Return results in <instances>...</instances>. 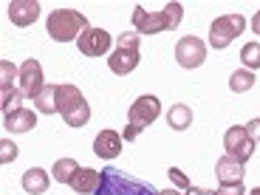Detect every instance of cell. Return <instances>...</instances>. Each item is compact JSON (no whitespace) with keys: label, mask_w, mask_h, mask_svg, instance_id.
I'll use <instances>...</instances> for the list:
<instances>
[{"label":"cell","mask_w":260,"mask_h":195,"mask_svg":"<svg viewBox=\"0 0 260 195\" xmlns=\"http://www.w3.org/2000/svg\"><path fill=\"white\" fill-rule=\"evenodd\" d=\"M181 17H184V6L176 0L167 3L161 12H144V6H136L133 9V31H139L142 37L173 31V28L181 26Z\"/></svg>","instance_id":"6da1fadb"},{"label":"cell","mask_w":260,"mask_h":195,"mask_svg":"<svg viewBox=\"0 0 260 195\" xmlns=\"http://www.w3.org/2000/svg\"><path fill=\"white\" fill-rule=\"evenodd\" d=\"M57 108L68 127H85L91 119V105L77 85H57Z\"/></svg>","instance_id":"7a4b0ae2"},{"label":"cell","mask_w":260,"mask_h":195,"mask_svg":"<svg viewBox=\"0 0 260 195\" xmlns=\"http://www.w3.org/2000/svg\"><path fill=\"white\" fill-rule=\"evenodd\" d=\"M88 26V17L74 9H54L46 20V31L51 40L57 43H71V40H79V34L85 31Z\"/></svg>","instance_id":"3957f363"},{"label":"cell","mask_w":260,"mask_h":195,"mask_svg":"<svg viewBox=\"0 0 260 195\" xmlns=\"http://www.w3.org/2000/svg\"><path fill=\"white\" fill-rule=\"evenodd\" d=\"M96 195H158V189L150 181H139V178L124 176L116 167H105Z\"/></svg>","instance_id":"277c9868"},{"label":"cell","mask_w":260,"mask_h":195,"mask_svg":"<svg viewBox=\"0 0 260 195\" xmlns=\"http://www.w3.org/2000/svg\"><path fill=\"white\" fill-rule=\"evenodd\" d=\"M243 28H246L243 14H221V17H215L212 26H209V48L221 51V48L232 46V40L241 37Z\"/></svg>","instance_id":"5b68a950"},{"label":"cell","mask_w":260,"mask_h":195,"mask_svg":"<svg viewBox=\"0 0 260 195\" xmlns=\"http://www.w3.org/2000/svg\"><path fill=\"white\" fill-rule=\"evenodd\" d=\"M254 147H257V142L246 133L243 124H235V127H229L223 133V150H226V156L235 158V161L246 164L254 156Z\"/></svg>","instance_id":"8992f818"},{"label":"cell","mask_w":260,"mask_h":195,"mask_svg":"<svg viewBox=\"0 0 260 195\" xmlns=\"http://www.w3.org/2000/svg\"><path fill=\"white\" fill-rule=\"evenodd\" d=\"M158 116H161V102H158V96H153V93L139 96L136 102L127 108V124L136 127L139 133H142L144 127H150Z\"/></svg>","instance_id":"52a82bcc"},{"label":"cell","mask_w":260,"mask_h":195,"mask_svg":"<svg viewBox=\"0 0 260 195\" xmlns=\"http://www.w3.org/2000/svg\"><path fill=\"white\" fill-rule=\"evenodd\" d=\"M111 43L113 37L105 28H85L82 34H79L77 46H79V54H85V57H102V54L111 51Z\"/></svg>","instance_id":"ba28073f"},{"label":"cell","mask_w":260,"mask_h":195,"mask_svg":"<svg viewBox=\"0 0 260 195\" xmlns=\"http://www.w3.org/2000/svg\"><path fill=\"white\" fill-rule=\"evenodd\" d=\"M176 59L181 68H187V71H192V68H198V65L207 59V46H204L198 37H181L176 46Z\"/></svg>","instance_id":"9c48e42d"},{"label":"cell","mask_w":260,"mask_h":195,"mask_svg":"<svg viewBox=\"0 0 260 195\" xmlns=\"http://www.w3.org/2000/svg\"><path fill=\"white\" fill-rule=\"evenodd\" d=\"M20 91H23V96H28L34 102V99L43 93V65H40V59H26V62L20 65Z\"/></svg>","instance_id":"30bf717a"},{"label":"cell","mask_w":260,"mask_h":195,"mask_svg":"<svg viewBox=\"0 0 260 195\" xmlns=\"http://www.w3.org/2000/svg\"><path fill=\"white\" fill-rule=\"evenodd\" d=\"M9 20H12L17 28H26V26H34L40 17V3L37 0H12L9 3Z\"/></svg>","instance_id":"8fae6325"},{"label":"cell","mask_w":260,"mask_h":195,"mask_svg":"<svg viewBox=\"0 0 260 195\" xmlns=\"http://www.w3.org/2000/svg\"><path fill=\"white\" fill-rule=\"evenodd\" d=\"M139 62H142V57H139L136 48H113L111 57H108V68L113 74H119V77L133 74L139 68Z\"/></svg>","instance_id":"7c38bea8"},{"label":"cell","mask_w":260,"mask_h":195,"mask_svg":"<svg viewBox=\"0 0 260 195\" xmlns=\"http://www.w3.org/2000/svg\"><path fill=\"white\" fill-rule=\"evenodd\" d=\"M122 133L119 130H102L96 139H93V153H96L99 158H116L119 153H122Z\"/></svg>","instance_id":"4fadbf2b"},{"label":"cell","mask_w":260,"mask_h":195,"mask_svg":"<svg viewBox=\"0 0 260 195\" xmlns=\"http://www.w3.org/2000/svg\"><path fill=\"white\" fill-rule=\"evenodd\" d=\"M99 184H102V173H96V170H91V167H79L77 173H74L68 187L79 195H96Z\"/></svg>","instance_id":"5bb4252c"},{"label":"cell","mask_w":260,"mask_h":195,"mask_svg":"<svg viewBox=\"0 0 260 195\" xmlns=\"http://www.w3.org/2000/svg\"><path fill=\"white\" fill-rule=\"evenodd\" d=\"M3 127H6L9 133H28L31 127H37V113L28 111V108L3 113Z\"/></svg>","instance_id":"9a60e30c"},{"label":"cell","mask_w":260,"mask_h":195,"mask_svg":"<svg viewBox=\"0 0 260 195\" xmlns=\"http://www.w3.org/2000/svg\"><path fill=\"white\" fill-rule=\"evenodd\" d=\"M215 176H218L221 184H238V181H243V164L229 158V156H223L215 164Z\"/></svg>","instance_id":"2e32d148"},{"label":"cell","mask_w":260,"mask_h":195,"mask_svg":"<svg viewBox=\"0 0 260 195\" xmlns=\"http://www.w3.org/2000/svg\"><path fill=\"white\" fill-rule=\"evenodd\" d=\"M23 189H26L28 195H43L48 189V184H51V176H48L46 170H40V167H31L23 173Z\"/></svg>","instance_id":"e0dca14e"},{"label":"cell","mask_w":260,"mask_h":195,"mask_svg":"<svg viewBox=\"0 0 260 195\" xmlns=\"http://www.w3.org/2000/svg\"><path fill=\"white\" fill-rule=\"evenodd\" d=\"M167 124L173 130H187L189 124H192V108H189V105H184V102L173 105V108H170V113H167Z\"/></svg>","instance_id":"ac0fdd59"},{"label":"cell","mask_w":260,"mask_h":195,"mask_svg":"<svg viewBox=\"0 0 260 195\" xmlns=\"http://www.w3.org/2000/svg\"><path fill=\"white\" fill-rule=\"evenodd\" d=\"M34 111H40V113H59V108H57V85H46L43 88V93H40L37 99H34Z\"/></svg>","instance_id":"d6986e66"},{"label":"cell","mask_w":260,"mask_h":195,"mask_svg":"<svg viewBox=\"0 0 260 195\" xmlns=\"http://www.w3.org/2000/svg\"><path fill=\"white\" fill-rule=\"evenodd\" d=\"M77 170H79V164L74 161V158H57V161H54L51 176L57 178V184H71V178H74Z\"/></svg>","instance_id":"ffe728a7"},{"label":"cell","mask_w":260,"mask_h":195,"mask_svg":"<svg viewBox=\"0 0 260 195\" xmlns=\"http://www.w3.org/2000/svg\"><path fill=\"white\" fill-rule=\"evenodd\" d=\"M229 88H232L235 93H246L254 88V74L246 71V68H241V71H235L232 77H229Z\"/></svg>","instance_id":"44dd1931"},{"label":"cell","mask_w":260,"mask_h":195,"mask_svg":"<svg viewBox=\"0 0 260 195\" xmlns=\"http://www.w3.org/2000/svg\"><path fill=\"white\" fill-rule=\"evenodd\" d=\"M241 59L243 65H246V71H257L260 68V43H246V46L241 48Z\"/></svg>","instance_id":"7402d4cb"},{"label":"cell","mask_w":260,"mask_h":195,"mask_svg":"<svg viewBox=\"0 0 260 195\" xmlns=\"http://www.w3.org/2000/svg\"><path fill=\"white\" fill-rule=\"evenodd\" d=\"M20 102H23V91H14V88H9V91H0V108H3V113H12V111H20Z\"/></svg>","instance_id":"603a6c76"},{"label":"cell","mask_w":260,"mask_h":195,"mask_svg":"<svg viewBox=\"0 0 260 195\" xmlns=\"http://www.w3.org/2000/svg\"><path fill=\"white\" fill-rule=\"evenodd\" d=\"M14 79H20V68H14L9 59L0 62V91H9L14 85Z\"/></svg>","instance_id":"cb8c5ba5"},{"label":"cell","mask_w":260,"mask_h":195,"mask_svg":"<svg viewBox=\"0 0 260 195\" xmlns=\"http://www.w3.org/2000/svg\"><path fill=\"white\" fill-rule=\"evenodd\" d=\"M139 43H142V34L139 31H122L116 37V48H136L139 51Z\"/></svg>","instance_id":"d4e9b609"},{"label":"cell","mask_w":260,"mask_h":195,"mask_svg":"<svg viewBox=\"0 0 260 195\" xmlns=\"http://www.w3.org/2000/svg\"><path fill=\"white\" fill-rule=\"evenodd\" d=\"M14 158H17V144H14L12 139H3V142H0V161L12 164Z\"/></svg>","instance_id":"484cf974"},{"label":"cell","mask_w":260,"mask_h":195,"mask_svg":"<svg viewBox=\"0 0 260 195\" xmlns=\"http://www.w3.org/2000/svg\"><path fill=\"white\" fill-rule=\"evenodd\" d=\"M167 176H170V181L176 184V189H184V192H187V189L192 187V184H189V178L184 176L178 167H170V170H167Z\"/></svg>","instance_id":"4316f807"},{"label":"cell","mask_w":260,"mask_h":195,"mask_svg":"<svg viewBox=\"0 0 260 195\" xmlns=\"http://www.w3.org/2000/svg\"><path fill=\"white\" fill-rule=\"evenodd\" d=\"M215 192L218 195H246V189H243V181H238V184H221Z\"/></svg>","instance_id":"83f0119b"},{"label":"cell","mask_w":260,"mask_h":195,"mask_svg":"<svg viewBox=\"0 0 260 195\" xmlns=\"http://www.w3.org/2000/svg\"><path fill=\"white\" fill-rule=\"evenodd\" d=\"M243 127H246V133L254 139V142H260V116H257V119H252L249 124H243Z\"/></svg>","instance_id":"f1b7e54d"},{"label":"cell","mask_w":260,"mask_h":195,"mask_svg":"<svg viewBox=\"0 0 260 195\" xmlns=\"http://www.w3.org/2000/svg\"><path fill=\"white\" fill-rule=\"evenodd\" d=\"M187 195H218L215 189H201V187H189Z\"/></svg>","instance_id":"f546056e"},{"label":"cell","mask_w":260,"mask_h":195,"mask_svg":"<svg viewBox=\"0 0 260 195\" xmlns=\"http://www.w3.org/2000/svg\"><path fill=\"white\" fill-rule=\"evenodd\" d=\"M252 31H254V34H257V37H260V12H257V14H254V17H252Z\"/></svg>","instance_id":"4dcf8cb0"},{"label":"cell","mask_w":260,"mask_h":195,"mask_svg":"<svg viewBox=\"0 0 260 195\" xmlns=\"http://www.w3.org/2000/svg\"><path fill=\"white\" fill-rule=\"evenodd\" d=\"M158 195H184L181 189H158Z\"/></svg>","instance_id":"1f68e13d"},{"label":"cell","mask_w":260,"mask_h":195,"mask_svg":"<svg viewBox=\"0 0 260 195\" xmlns=\"http://www.w3.org/2000/svg\"><path fill=\"white\" fill-rule=\"evenodd\" d=\"M246 195H260V187H254V189H249Z\"/></svg>","instance_id":"d6a6232c"}]
</instances>
